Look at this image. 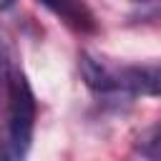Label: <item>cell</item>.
<instances>
[{"instance_id": "obj_1", "label": "cell", "mask_w": 161, "mask_h": 161, "mask_svg": "<svg viewBox=\"0 0 161 161\" xmlns=\"http://www.w3.org/2000/svg\"><path fill=\"white\" fill-rule=\"evenodd\" d=\"M80 75L86 86L101 96H156L158 93V68L156 65H121L93 53L78 55Z\"/></svg>"}, {"instance_id": "obj_2", "label": "cell", "mask_w": 161, "mask_h": 161, "mask_svg": "<svg viewBox=\"0 0 161 161\" xmlns=\"http://www.w3.org/2000/svg\"><path fill=\"white\" fill-rule=\"evenodd\" d=\"M5 96H8V156L13 161H23L33 143L35 131V96L23 70L8 68L5 73Z\"/></svg>"}, {"instance_id": "obj_3", "label": "cell", "mask_w": 161, "mask_h": 161, "mask_svg": "<svg viewBox=\"0 0 161 161\" xmlns=\"http://www.w3.org/2000/svg\"><path fill=\"white\" fill-rule=\"evenodd\" d=\"M38 3L45 5L53 15H58L65 25H70V28H75L80 33L96 30V18L86 8L83 0H38Z\"/></svg>"}, {"instance_id": "obj_4", "label": "cell", "mask_w": 161, "mask_h": 161, "mask_svg": "<svg viewBox=\"0 0 161 161\" xmlns=\"http://www.w3.org/2000/svg\"><path fill=\"white\" fill-rule=\"evenodd\" d=\"M5 73H8V68L3 65V55H0V83H5Z\"/></svg>"}, {"instance_id": "obj_5", "label": "cell", "mask_w": 161, "mask_h": 161, "mask_svg": "<svg viewBox=\"0 0 161 161\" xmlns=\"http://www.w3.org/2000/svg\"><path fill=\"white\" fill-rule=\"evenodd\" d=\"M13 3H15V0H0V10H8Z\"/></svg>"}]
</instances>
